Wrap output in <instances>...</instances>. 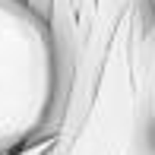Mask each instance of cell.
Listing matches in <instances>:
<instances>
[{
    "mask_svg": "<svg viewBox=\"0 0 155 155\" xmlns=\"http://www.w3.org/2000/svg\"><path fill=\"white\" fill-rule=\"evenodd\" d=\"M63 104L48 19L29 0H0V155L57 136Z\"/></svg>",
    "mask_w": 155,
    "mask_h": 155,
    "instance_id": "6da1fadb",
    "label": "cell"
},
{
    "mask_svg": "<svg viewBox=\"0 0 155 155\" xmlns=\"http://www.w3.org/2000/svg\"><path fill=\"white\" fill-rule=\"evenodd\" d=\"M130 143H133V76H130V16H127L111 41L95 98L86 108L82 124L63 155H130Z\"/></svg>",
    "mask_w": 155,
    "mask_h": 155,
    "instance_id": "7a4b0ae2",
    "label": "cell"
},
{
    "mask_svg": "<svg viewBox=\"0 0 155 155\" xmlns=\"http://www.w3.org/2000/svg\"><path fill=\"white\" fill-rule=\"evenodd\" d=\"M29 3L41 16H48V10H51V0H29ZM73 3H76V16H79V41H82L89 22H92V13H95V0H73Z\"/></svg>",
    "mask_w": 155,
    "mask_h": 155,
    "instance_id": "277c9868",
    "label": "cell"
},
{
    "mask_svg": "<svg viewBox=\"0 0 155 155\" xmlns=\"http://www.w3.org/2000/svg\"><path fill=\"white\" fill-rule=\"evenodd\" d=\"M51 146H54V136H48V139H38V143H32V146H25V149L13 152V155H45Z\"/></svg>",
    "mask_w": 155,
    "mask_h": 155,
    "instance_id": "5b68a950",
    "label": "cell"
},
{
    "mask_svg": "<svg viewBox=\"0 0 155 155\" xmlns=\"http://www.w3.org/2000/svg\"><path fill=\"white\" fill-rule=\"evenodd\" d=\"M146 3H149V10H152V16H155V0H146Z\"/></svg>",
    "mask_w": 155,
    "mask_h": 155,
    "instance_id": "8992f818",
    "label": "cell"
},
{
    "mask_svg": "<svg viewBox=\"0 0 155 155\" xmlns=\"http://www.w3.org/2000/svg\"><path fill=\"white\" fill-rule=\"evenodd\" d=\"M45 19H48L51 41H54L60 86H63V95H67L73 70H76V54H79V16H76V3L73 0H51V10H48Z\"/></svg>",
    "mask_w": 155,
    "mask_h": 155,
    "instance_id": "3957f363",
    "label": "cell"
}]
</instances>
